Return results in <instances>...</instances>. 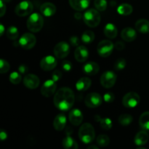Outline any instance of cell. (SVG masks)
I'll return each instance as SVG.
<instances>
[{
  "label": "cell",
  "mask_w": 149,
  "mask_h": 149,
  "mask_svg": "<svg viewBox=\"0 0 149 149\" xmlns=\"http://www.w3.org/2000/svg\"><path fill=\"white\" fill-rule=\"evenodd\" d=\"M95 7L98 11H104L107 8V1L106 0H95Z\"/></svg>",
  "instance_id": "35"
},
{
  "label": "cell",
  "mask_w": 149,
  "mask_h": 149,
  "mask_svg": "<svg viewBox=\"0 0 149 149\" xmlns=\"http://www.w3.org/2000/svg\"><path fill=\"white\" fill-rule=\"evenodd\" d=\"M70 52V46L67 42H61L54 47V54L58 59H63L68 56Z\"/></svg>",
  "instance_id": "11"
},
{
  "label": "cell",
  "mask_w": 149,
  "mask_h": 149,
  "mask_svg": "<svg viewBox=\"0 0 149 149\" xmlns=\"http://www.w3.org/2000/svg\"><path fill=\"white\" fill-rule=\"evenodd\" d=\"M19 45L25 49H30L35 46L36 43V36L31 33H25L19 39Z\"/></svg>",
  "instance_id": "8"
},
{
  "label": "cell",
  "mask_w": 149,
  "mask_h": 149,
  "mask_svg": "<svg viewBox=\"0 0 149 149\" xmlns=\"http://www.w3.org/2000/svg\"><path fill=\"white\" fill-rule=\"evenodd\" d=\"M116 79H117V77L114 72L107 71L102 74L100 77V84L106 89L111 88L116 83Z\"/></svg>",
  "instance_id": "9"
},
{
  "label": "cell",
  "mask_w": 149,
  "mask_h": 149,
  "mask_svg": "<svg viewBox=\"0 0 149 149\" xmlns=\"http://www.w3.org/2000/svg\"><path fill=\"white\" fill-rule=\"evenodd\" d=\"M100 15L98 10L90 9L83 15V20L87 26L90 28H95L100 23Z\"/></svg>",
  "instance_id": "4"
},
{
  "label": "cell",
  "mask_w": 149,
  "mask_h": 149,
  "mask_svg": "<svg viewBox=\"0 0 149 149\" xmlns=\"http://www.w3.org/2000/svg\"><path fill=\"white\" fill-rule=\"evenodd\" d=\"M54 104L61 111H66L73 107L75 102V95L72 90L68 87L59 89L54 96Z\"/></svg>",
  "instance_id": "1"
},
{
  "label": "cell",
  "mask_w": 149,
  "mask_h": 149,
  "mask_svg": "<svg viewBox=\"0 0 149 149\" xmlns=\"http://www.w3.org/2000/svg\"><path fill=\"white\" fill-rule=\"evenodd\" d=\"M118 30L116 26L113 23H108L104 28V34L109 39H114L116 37Z\"/></svg>",
  "instance_id": "24"
},
{
  "label": "cell",
  "mask_w": 149,
  "mask_h": 149,
  "mask_svg": "<svg viewBox=\"0 0 149 149\" xmlns=\"http://www.w3.org/2000/svg\"><path fill=\"white\" fill-rule=\"evenodd\" d=\"M79 138L84 144L91 143L95 138V132L93 125L90 123L83 124L79 130Z\"/></svg>",
  "instance_id": "2"
},
{
  "label": "cell",
  "mask_w": 149,
  "mask_h": 149,
  "mask_svg": "<svg viewBox=\"0 0 149 149\" xmlns=\"http://www.w3.org/2000/svg\"><path fill=\"white\" fill-rule=\"evenodd\" d=\"M114 45L110 40H103L98 44L97 51L98 55L102 58H107L112 53Z\"/></svg>",
  "instance_id": "5"
},
{
  "label": "cell",
  "mask_w": 149,
  "mask_h": 149,
  "mask_svg": "<svg viewBox=\"0 0 149 149\" xmlns=\"http://www.w3.org/2000/svg\"><path fill=\"white\" fill-rule=\"evenodd\" d=\"M100 66L95 62H88L83 67V72L88 76H94L98 73Z\"/></svg>",
  "instance_id": "18"
},
{
  "label": "cell",
  "mask_w": 149,
  "mask_h": 149,
  "mask_svg": "<svg viewBox=\"0 0 149 149\" xmlns=\"http://www.w3.org/2000/svg\"><path fill=\"white\" fill-rule=\"evenodd\" d=\"M88 149H92V148H95V149H98V147L97 146H89Z\"/></svg>",
  "instance_id": "48"
},
{
  "label": "cell",
  "mask_w": 149,
  "mask_h": 149,
  "mask_svg": "<svg viewBox=\"0 0 149 149\" xmlns=\"http://www.w3.org/2000/svg\"><path fill=\"white\" fill-rule=\"evenodd\" d=\"M148 134L144 130L140 131L137 133V135L135 137V139H134V142L138 146H142L146 145L148 143Z\"/></svg>",
  "instance_id": "22"
},
{
  "label": "cell",
  "mask_w": 149,
  "mask_h": 149,
  "mask_svg": "<svg viewBox=\"0 0 149 149\" xmlns=\"http://www.w3.org/2000/svg\"><path fill=\"white\" fill-rule=\"evenodd\" d=\"M40 11L43 15L46 17H51L56 13V7L52 3L45 2L41 6Z\"/></svg>",
  "instance_id": "20"
},
{
  "label": "cell",
  "mask_w": 149,
  "mask_h": 149,
  "mask_svg": "<svg viewBox=\"0 0 149 149\" xmlns=\"http://www.w3.org/2000/svg\"><path fill=\"white\" fill-rule=\"evenodd\" d=\"M127 62L124 58H119L116 61L114 64V68L117 71H120V70L124 69L126 67Z\"/></svg>",
  "instance_id": "37"
},
{
  "label": "cell",
  "mask_w": 149,
  "mask_h": 149,
  "mask_svg": "<svg viewBox=\"0 0 149 149\" xmlns=\"http://www.w3.org/2000/svg\"><path fill=\"white\" fill-rule=\"evenodd\" d=\"M7 138V132H6L4 130H1V132H0V139H1V141H4V140H6Z\"/></svg>",
  "instance_id": "45"
},
{
  "label": "cell",
  "mask_w": 149,
  "mask_h": 149,
  "mask_svg": "<svg viewBox=\"0 0 149 149\" xmlns=\"http://www.w3.org/2000/svg\"><path fill=\"white\" fill-rule=\"evenodd\" d=\"M10 68V65L7 61L4 59L0 60V73L4 74L8 72Z\"/></svg>",
  "instance_id": "36"
},
{
  "label": "cell",
  "mask_w": 149,
  "mask_h": 149,
  "mask_svg": "<svg viewBox=\"0 0 149 149\" xmlns=\"http://www.w3.org/2000/svg\"><path fill=\"white\" fill-rule=\"evenodd\" d=\"M121 37L126 42H131L137 38L136 31L130 27H127L124 29L121 32Z\"/></svg>",
  "instance_id": "17"
},
{
  "label": "cell",
  "mask_w": 149,
  "mask_h": 149,
  "mask_svg": "<svg viewBox=\"0 0 149 149\" xmlns=\"http://www.w3.org/2000/svg\"><path fill=\"white\" fill-rule=\"evenodd\" d=\"M63 147L65 149H77L79 148L78 143L71 136H67L63 138L62 141Z\"/></svg>",
  "instance_id": "27"
},
{
  "label": "cell",
  "mask_w": 149,
  "mask_h": 149,
  "mask_svg": "<svg viewBox=\"0 0 149 149\" xmlns=\"http://www.w3.org/2000/svg\"><path fill=\"white\" fill-rule=\"evenodd\" d=\"M62 77V73H61V71L59 70H56V71H54L52 74V79L54 80L55 82L59 81L60 79Z\"/></svg>",
  "instance_id": "40"
},
{
  "label": "cell",
  "mask_w": 149,
  "mask_h": 149,
  "mask_svg": "<svg viewBox=\"0 0 149 149\" xmlns=\"http://www.w3.org/2000/svg\"><path fill=\"white\" fill-rule=\"evenodd\" d=\"M90 0H69V4L77 11H83L89 7Z\"/></svg>",
  "instance_id": "19"
},
{
  "label": "cell",
  "mask_w": 149,
  "mask_h": 149,
  "mask_svg": "<svg viewBox=\"0 0 149 149\" xmlns=\"http://www.w3.org/2000/svg\"><path fill=\"white\" fill-rule=\"evenodd\" d=\"M95 33L92 31H86L81 35V41L84 44H90L94 41Z\"/></svg>",
  "instance_id": "31"
},
{
  "label": "cell",
  "mask_w": 149,
  "mask_h": 149,
  "mask_svg": "<svg viewBox=\"0 0 149 149\" xmlns=\"http://www.w3.org/2000/svg\"><path fill=\"white\" fill-rule=\"evenodd\" d=\"M115 95L112 93H106L103 95V100L106 103H111L114 100Z\"/></svg>",
  "instance_id": "38"
},
{
  "label": "cell",
  "mask_w": 149,
  "mask_h": 149,
  "mask_svg": "<svg viewBox=\"0 0 149 149\" xmlns=\"http://www.w3.org/2000/svg\"><path fill=\"white\" fill-rule=\"evenodd\" d=\"M61 65H62V68L64 71H70L71 69H72V64L70 61H63L62 63H61Z\"/></svg>",
  "instance_id": "39"
},
{
  "label": "cell",
  "mask_w": 149,
  "mask_h": 149,
  "mask_svg": "<svg viewBox=\"0 0 149 149\" xmlns=\"http://www.w3.org/2000/svg\"><path fill=\"white\" fill-rule=\"evenodd\" d=\"M56 82L54 80H47L45 81L41 88V93L45 97H51L56 91Z\"/></svg>",
  "instance_id": "12"
},
{
  "label": "cell",
  "mask_w": 149,
  "mask_h": 149,
  "mask_svg": "<svg viewBox=\"0 0 149 149\" xmlns=\"http://www.w3.org/2000/svg\"><path fill=\"white\" fill-rule=\"evenodd\" d=\"M92 84V81L88 77H82L77 81L76 88L78 91L84 92L88 90Z\"/></svg>",
  "instance_id": "23"
},
{
  "label": "cell",
  "mask_w": 149,
  "mask_h": 149,
  "mask_svg": "<svg viewBox=\"0 0 149 149\" xmlns=\"http://www.w3.org/2000/svg\"><path fill=\"white\" fill-rule=\"evenodd\" d=\"M18 71L21 74H26L29 71V67L25 64H22L18 67Z\"/></svg>",
  "instance_id": "43"
},
{
  "label": "cell",
  "mask_w": 149,
  "mask_h": 149,
  "mask_svg": "<svg viewBox=\"0 0 149 149\" xmlns=\"http://www.w3.org/2000/svg\"><path fill=\"white\" fill-rule=\"evenodd\" d=\"M135 29L141 33H149V21L146 19H140L135 23Z\"/></svg>",
  "instance_id": "25"
},
{
  "label": "cell",
  "mask_w": 149,
  "mask_h": 149,
  "mask_svg": "<svg viewBox=\"0 0 149 149\" xmlns=\"http://www.w3.org/2000/svg\"><path fill=\"white\" fill-rule=\"evenodd\" d=\"M43 26L44 18L39 13H33L28 18L27 28L31 32H33V33L39 32L42 29Z\"/></svg>",
  "instance_id": "3"
},
{
  "label": "cell",
  "mask_w": 149,
  "mask_h": 149,
  "mask_svg": "<svg viewBox=\"0 0 149 149\" xmlns=\"http://www.w3.org/2000/svg\"><path fill=\"white\" fill-rule=\"evenodd\" d=\"M68 119L71 124L74 126H79L83 121L82 112L78 109H74L70 111Z\"/></svg>",
  "instance_id": "15"
},
{
  "label": "cell",
  "mask_w": 149,
  "mask_h": 149,
  "mask_svg": "<svg viewBox=\"0 0 149 149\" xmlns=\"http://www.w3.org/2000/svg\"><path fill=\"white\" fill-rule=\"evenodd\" d=\"M74 17H75V18L77 19V20H79V19H81V17H82V16H81V15L79 13H77L74 15Z\"/></svg>",
  "instance_id": "46"
},
{
  "label": "cell",
  "mask_w": 149,
  "mask_h": 149,
  "mask_svg": "<svg viewBox=\"0 0 149 149\" xmlns=\"http://www.w3.org/2000/svg\"><path fill=\"white\" fill-rule=\"evenodd\" d=\"M57 65V60L52 55H47L40 61V68L44 71H51Z\"/></svg>",
  "instance_id": "13"
},
{
  "label": "cell",
  "mask_w": 149,
  "mask_h": 149,
  "mask_svg": "<svg viewBox=\"0 0 149 149\" xmlns=\"http://www.w3.org/2000/svg\"><path fill=\"white\" fill-rule=\"evenodd\" d=\"M0 29H1V31H0V35L2 36L4 34V27L2 24L0 25Z\"/></svg>",
  "instance_id": "47"
},
{
  "label": "cell",
  "mask_w": 149,
  "mask_h": 149,
  "mask_svg": "<svg viewBox=\"0 0 149 149\" xmlns=\"http://www.w3.org/2000/svg\"><path fill=\"white\" fill-rule=\"evenodd\" d=\"M132 7L129 4H127V3H124V4H121L118 7L117 11L122 15H130L131 13H132Z\"/></svg>",
  "instance_id": "29"
},
{
  "label": "cell",
  "mask_w": 149,
  "mask_h": 149,
  "mask_svg": "<svg viewBox=\"0 0 149 149\" xmlns=\"http://www.w3.org/2000/svg\"><path fill=\"white\" fill-rule=\"evenodd\" d=\"M95 120L96 122H98L100 123V127L103 128V130H109L112 127V121L111 119H109V118H101L98 115H96L95 116Z\"/></svg>",
  "instance_id": "26"
},
{
  "label": "cell",
  "mask_w": 149,
  "mask_h": 149,
  "mask_svg": "<svg viewBox=\"0 0 149 149\" xmlns=\"http://www.w3.org/2000/svg\"><path fill=\"white\" fill-rule=\"evenodd\" d=\"M9 79H10V81L12 84H18L22 81V76L20 72L17 73V71H14L10 75Z\"/></svg>",
  "instance_id": "34"
},
{
  "label": "cell",
  "mask_w": 149,
  "mask_h": 149,
  "mask_svg": "<svg viewBox=\"0 0 149 149\" xmlns=\"http://www.w3.org/2000/svg\"><path fill=\"white\" fill-rule=\"evenodd\" d=\"M114 47L116 48L117 50L122 51L125 48V44L123 42H122V41H117V42L115 43Z\"/></svg>",
  "instance_id": "42"
},
{
  "label": "cell",
  "mask_w": 149,
  "mask_h": 149,
  "mask_svg": "<svg viewBox=\"0 0 149 149\" xmlns=\"http://www.w3.org/2000/svg\"><path fill=\"white\" fill-rule=\"evenodd\" d=\"M139 125L142 129L149 130V111H146L141 114L139 119Z\"/></svg>",
  "instance_id": "28"
},
{
  "label": "cell",
  "mask_w": 149,
  "mask_h": 149,
  "mask_svg": "<svg viewBox=\"0 0 149 149\" xmlns=\"http://www.w3.org/2000/svg\"><path fill=\"white\" fill-rule=\"evenodd\" d=\"M132 120H133V118L131 115L128 114V113H124V114H122L119 116V124L122 126H128V125H130L132 122Z\"/></svg>",
  "instance_id": "30"
},
{
  "label": "cell",
  "mask_w": 149,
  "mask_h": 149,
  "mask_svg": "<svg viewBox=\"0 0 149 149\" xmlns=\"http://www.w3.org/2000/svg\"><path fill=\"white\" fill-rule=\"evenodd\" d=\"M97 144L100 147H106L110 143V138L106 135H100L97 138Z\"/></svg>",
  "instance_id": "33"
},
{
  "label": "cell",
  "mask_w": 149,
  "mask_h": 149,
  "mask_svg": "<svg viewBox=\"0 0 149 149\" xmlns=\"http://www.w3.org/2000/svg\"><path fill=\"white\" fill-rule=\"evenodd\" d=\"M0 7H1V10H1V15H0V16L3 17L6 13V4H4L3 0H0Z\"/></svg>",
  "instance_id": "44"
},
{
  "label": "cell",
  "mask_w": 149,
  "mask_h": 149,
  "mask_svg": "<svg viewBox=\"0 0 149 149\" xmlns=\"http://www.w3.org/2000/svg\"><path fill=\"white\" fill-rule=\"evenodd\" d=\"M40 80L37 76L32 74H26L23 78V84L27 88L33 90L39 87Z\"/></svg>",
  "instance_id": "14"
},
{
  "label": "cell",
  "mask_w": 149,
  "mask_h": 149,
  "mask_svg": "<svg viewBox=\"0 0 149 149\" xmlns=\"http://www.w3.org/2000/svg\"><path fill=\"white\" fill-rule=\"evenodd\" d=\"M66 125V116L63 113H59L53 121V127L57 131H61Z\"/></svg>",
  "instance_id": "21"
},
{
  "label": "cell",
  "mask_w": 149,
  "mask_h": 149,
  "mask_svg": "<svg viewBox=\"0 0 149 149\" xmlns=\"http://www.w3.org/2000/svg\"><path fill=\"white\" fill-rule=\"evenodd\" d=\"M85 105L88 108L90 109H95L100 105L103 103V97H101L100 94L96 93H91L87 95L84 100Z\"/></svg>",
  "instance_id": "10"
},
{
  "label": "cell",
  "mask_w": 149,
  "mask_h": 149,
  "mask_svg": "<svg viewBox=\"0 0 149 149\" xmlns=\"http://www.w3.org/2000/svg\"><path fill=\"white\" fill-rule=\"evenodd\" d=\"M6 34H7V36L9 39H11V40H15V39H16L18 37V29H17L15 26H10V27H8V29H7Z\"/></svg>",
  "instance_id": "32"
},
{
  "label": "cell",
  "mask_w": 149,
  "mask_h": 149,
  "mask_svg": "<svg viewBox=\"0 0 149 149\" xmlns=\"http://www.w3.org/2000/svg\"><path fill=\"white\" fill-rule=\"evenodd\" d=\"M74 57L79 63L85 62L89 57L88 49L84 46H78L74 52Z\"/></svg>",
  "instance_id": "16"
},
{
  "label": "cell",
  "mask_w": 149,
  "mask_h": 149,
  "mask_svg": "<svg viewBox=\"0 0 149 149\" xmlns=\"http://www.w3.org/2000/svg\"><path fill=\"white\" fill-rule=\"evenodd\" d=\"M33 10V5L31 1L25 0L19 3L15 8V13L20 17H24L31 14Z\"/></svg>",
  "instance_id": "7"
},
{
  "label": "cell",
  "mask_w": 149,
  "mask_h": 149,
  "mask_svg": "<svg viewBox=\"0 0 149 149\" xmlns=\"http://www.w3.org/2000/svg\"><path fill=\"white\" fill-rule=\"evenodd\" d=\"M140 101H141V97L139 95L135 92L127 93L122 98V104L128 109L136 107L139 104Z\"/></svg>",
  "instance_id": "6"
},
{
  "label": "cell",
  "mask_w": 149,
  "mask_h": 149,
  "mask_svg": "<svg viewBox=\"0 0 149 149\" xmlns=\"http://www.w3.org/2000/svg\"><path fill=\"white\" fill-rule=\"evenodd\" d=\"M69 42H70V44H71L73 47H78L79 45L80 41H79V39L77 36H73L70 38Z\"/></svg>",
  "instance_id": "41"
}]
</instances>
